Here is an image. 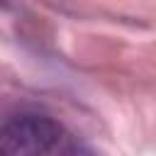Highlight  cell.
Listing matches in <instances>:
<instances>
[{"label": "cell", "mask_w": 156, "mask_h": 156, "mask_svg": "<svg viewBox=\"0 0 156 156\" xmlns=\"http://www.w3.org/2000/svg\"><path fill=\"white\" fill-rule=\"evenodd\" d=\"M61 124L49 115H15L0 129L5 151L12 156H44L61 139Z\"/></svg>", "instance_id": "cell-1"}, {"label": "cell", "mask_w": 156, "mask_h": 156, "mask_svg": "<svg viewBox=\"0 0 156 156\" xmlns=\"http://www.w3.org/2000/svg\"><path fill=\"white\" fill-rule=\"evenodd\" d=\"M0 156H7V154H5V151H2V149H0Z\"/></svg>", "instance_id": "cell-2"}]
</instances>
